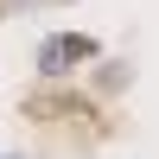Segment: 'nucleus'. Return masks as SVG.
<instances>
[{"instance_id": "1", "label": "nucleus", "mask_w": 159, "mask_h": 159, "mask_svg": "<svg viewBox=\"0 0 159 159\" xmlns=\"http://www.w3.org/2000/svg\"><path fill=\"white\" fill-rule=\"evenodd\" d=\"M89 51H96V38H83V32H57L45 45V57H38V70H70V64H83Z\"/></svg>"}]
</instances>
